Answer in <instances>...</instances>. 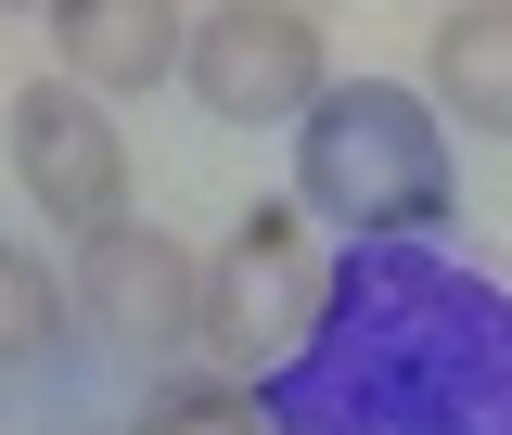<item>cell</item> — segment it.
<instances>
[{"mask_svg":"<svg viewBox=\"0 0 512 435\" xmlns=\"http://www.w3.org/2000/svg\"><path fill=\"white\" fill-rule=\"evenodd\" d=\"M64 295H77V320H90L103 359H128V372H154V384L205 346V256L180 231H154V218L90 231L77 269H64Z\"/></svg>","mask_w":512,"mask_h":435,"instance_id":"cell-3","label":"cell"},{"mask_svg":"<svg viewBox=\"0 0 512 435\" xmlns=\"http://www.w3.org/2000/svg\"><path fill=\"white\" fill-rule=\"evenodd\" d=\"M77 320V295L52 282V256H26V244H0V372H39L52 359V333Z\"/></svg>","mask_w":512,"mask_h":435,"instance_id":"cell-8","label":"cell"},{"mask_svg":"<svg viewBox=\"0 0 512 435\" xmlns=\"http://www.w3.org/2000/svg\"><path fill=\"white\" fill-rule=\"evenodd\" d=\"M0 141H13L26 205L52 218L64 244H90V231L128 218V128H116V103H90L77 77H26L13 116H0Z\"/></svg>","mask_w":512,"mask_h":435,"instance_id":"cell-5","label":"cell"},{"mask_svg":"<svg viewBox=\"0 0 512 435\" xmlns=\"http://www.w3.org/2000/svg\"><path fill=\"white\" fill-rule=\"evenodd\" d=\"M295 205L346 244H410L461 205L448 167V128L410 77H333L308 116H295Z\"/></svg>","mask_w":512,"mask_h":435,"instance_id":"cell-1","label":"cell"},{"mask_svg":"<svg viewBox=\"0 0 512 435\" xmlns=\"http://www.w3.org/2000/svg\"><path fill=\"white\" fill-rule=\"evenodd\" d=\"M128 435H269V410H256V384H231V372H167Z\"/></svg>","mask_w":512,"mask_h":435,"instance_id":"cell-9","label":"cell"},{"mask_svg":"<svg viewBox=\"0 0 512 435\" xmlns=\"http://www.w3.org/2000/svg\"><path fill=\"white\" fill-rule=\"evenodd\" d=\"M0 13H26V0H0Z\"/></svg>","mask_w":512,"mask_h":435,"instance_id":"cell-10","label":"cell"},{"mask_svg":"<svg viewBox=\"0 0 512 435\" xmlns=\"http://www.w3.org/2000/svg\"><path fill=\"white\" fill-rule=\"evenodd\" d=\"M423 103L436 128L512 141V0H448L436 39H423Z\"/></svg>","mask_w":512,"mask_h":435,"instance_id":"cell-7","label":"cell"},{"mask_svg":"<svg viewBox=\"0 0 512 435\" xmlns=\"http://www.w3.org/2000/svg\"><path fill=\"white\" fill-rule=\"evenodd\" d=\"M192 52V0H52V77H77L90 103L167 90Z\"/></svg>","mask_w":512,"mask_h":435,"instance_id":"cell-6","label":"cell"},{"mask_svg":"<svg viewBox=\"0 0 512 435\" xmlns=\"http://www.w3.org/2000/svg\"><path fill=\"white\" fill-rule=\"evenodd\" d=\"M333 308V244H320V218L282 192V205H244L231 218V244L205 256V359L244 384V372H282L295 346L320 333Z\"/></svg>","mask_w":512,"mask_h":435,"instance_id":"cell-2","label":"cell"},{"mask_svg":"<svg viewBox=\"0 0 512 435\" xmlns=\"http://www.w3.org/2000/svg\"><path fill=\"white\" fill-rule=\"evenodd\" d=\"M180 90L218 128H295L333 90V39H320L308 0H205L192 52H180Z\"/></svg>","mask_w":512,"mask_h":435,"instance_id":"cell-4","label":"cell"}]
</instances>
